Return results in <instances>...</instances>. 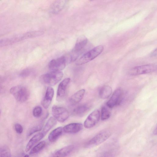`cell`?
<instances>
[{"label": "cell", "instance_id": "1", "mask_svg": "<svg viewBox=\"0 0 157 157\" xmlns=\"http://www.w3.org/2000/svg\"><path fill=\"white\" fill-rule=\"evenodd\" d=\"M104 47L102 45L97 46L84 54L76 61V64L80 65L91 61L99 56L103 51Z\"/></svg>", "mask_w": 157, "mask_h": 157}, {"label": "cell", "instance_id": "2", "mask_svg": "<svg viewBox=\"0 0 157 157\" xmlns=\"http://www.w3.org/2000/svg\"><path fill=\"white\" fill-rule=\"evenodd\" d=\"M10 92L17 101L21 102L26 101L29 96V90L21 86H16L12 87L10 90Z\"/></svg>", "mask_w": 157, "mask_h": 157}, {"label": "cell", "instance_id": "3", "mask_svg": "<svg viewBox=\"0 0 157 157\" xmlns=\"http://www.w3.org/2000/svg\"><path fill=\"white\" fill-rule=\"evenodd\" d=\"M63 76V73L61 71H51L43 75L42 79L46 84L54 86L61 80Z\"/></svg>", "mask_w": 157, "mask_h": 157}, {"label": "cell", "instance_id": "4", "mask_svg": "<svg viewBox=\"0 0 157 157\" xmlns=\"http://www.w3.org/2000/svg\"><path fill=\"white\" fill-rule=\"evenodd\" d=\"M157 66L155 64L141 65L134 67L130 69L129 74L131 75H137L149 73L155 71Z\"/></svg>", "mask_w": 157, "mask_h": 157}, {"label": "cell", "instance_id": "5", "mask_svg": "<svg viewBox=\"0 0 157 157\" xmlns=\"http://www.w3.org/2000/svg\"><path fill=\"white\" fill-rule=\"evenodd\" d=\"M110 135L111 132L109 130H103L90 139L86 143V146L91 147L100 144L108 139Z\"/></svg>", "mask_w": 157, "mask_h": 157}, {"label": "cell", "instance_id": "6", "mask_svg": "<svg viewBox=\"0 0 157 157\" xmlns=\"http://www.w3.org/2000/svg\"><path fill=\"white\" fill-rule=\"evenodd\" d=\"M52 112L53 117L60 122H64L69 117L68 111L64 107L54 105L52 108Z\"/></svg>", "mask_w": 157, "mask_h": 157}, {"label": "cell", "instance_id": "7", "mask_svg": "<svg viewBox=\"0 0 157 157\" xmlns=\"http://www.w3.org/2000/svg\"><path fill=\"white\" fill-rule=\"evenodd\" d=\"M123 96V91L121 88H118L113 92L110 99L106 103V105L109 108H112L119 105L121 102Z\"/></svg>", "mask_w": 157, "mask_h": 157}, {"label": "cell", "instance_id": "8", "mask_svg": "<svg viewBox=\"0 0 157 157\" xmlns=\"http://www.w3.org/2000/svg\"><path fill=\"white\" fill-rule=\"evenodd\" d=\"M67 62L66 56H62L51 60L48 64L49 68L51 71H61L65 68Z\"/></svg>", "mask_w": 157, "mask_h": 157}, {"label": "cell", "instance_id": "9", "mask_svg": "<svg viewBox=\"0 0 157 157\" xmlns=\"http://www.w3.org/2000/svg\"><path fill=\"white\" fill-rule=\"evenodd\" d=\"M100 117V113L96 109L91 112L87 117L84 123V127L87 128L94 126L98 122Z\"/></svg>", "mask_w": 157, "mask_h": 157}, {"label": "cell", "instance_id": "10", "mask_svg": "<svg viewBox=\"0 0 157 157\" xmlns=\"http://www.w3.org/2000/svg\"><path fill=\"white\" fill-rule=\"evenodd\" d=\"M87 43V39L84 36L80 37L77 40L71 54L73 59L76 60L79 54Z\"/></svg>", "mask_w": 157, "mask_h": 157}, {"label": "cell", "instance_id": "11", "mask_svg": "<svg viewBox=\"0 0 157 157\" xmlns=\"http://www.w3.org/2000/svg\"><path fill=\"white\" fill-rule=\"evenodd\" d=\"M70 81V78H66L64 79L59 84L57 92V100H60L64 97Z\"/></svg>", "mask_w": 157, "mask_h": 157}, {"label": "cell", "instance_id": "12", "mask_svg": "<svg viewBox=\"0 0 157 157\" xmlns=\"http://www.w3.org/2000/svg\"><path fill=\"white\" fill-rule=\"evenodd\" d=\"M54 90L51 86L48 87L46 90L44 97L42 102L43 107L47 109L50 106L54 95Z\"/></svg>", "mask_w": 157, "mask_h": 157}, {"label": "cell", "instance_id": "13", "mask_svg": "<svg viewBox=\"0 0 157 157\" xmlns=\"http://www.w3.org/2000/svg\"><path fill=\"white\" fill-rule=\"evenodd\" d=\"M73 145H69L63 147L56 151L49 157H65L74 149Z\"/></svg>", "mask_w": 157, "mask_h": 157}, {"label": "cell", "instance_id": "14", "mask_svg": "<svg viewBox=\"0 0 157 157\" xmlns=\"http://www.w3.org/2000/svg\"><path fill=\"white\" fill-rule=\"evenodd\" d=\"M66 0H57L53 2L51 5L49 12L52 14H56L60 12L64 8Z\"/></svg>", "mask_w": 157, "mask_h": 157}, {"label": "cell", "instance_id": "15", "mask_svg": "<svg viewBox=\"0 0 157 157\" xmlns=\"http://www.w3.org/2000/svg\"><path fill=\"white\" fill-rule=\"evenodd\" d=\"M82 124L80 123H72L67 124L63 128V131L66 133H75L81 130Z\"/></svg>", "mask_w": 157, "mask_h": 157}, {"label": "cell", "instance_id": "16", "mask_svg": "<svg viewBox=\"0 0 157 157\" xmlns=\"http://www.w3.org/2000/svg\"><path fill=\"white\" fill-rule=\"evenodd\" d=\"M44 136L42 132L38 133L34 135L27 144L25 149V151L27 152L29 151L35 144L43 138Z\"/></svg>", "mask_w": 157, "mask_h": 157}, {"label": "cell", "instance_id": "17", "mask_svg": "<svg viewBox=\"0 0 157 157\" xmlns=\"http://www.w3.org/2000/svg\"><path fill=\"white\" fill-rule=\"evenodd\" d=\"M85 90L82 89L76 92L70 97L69 101L72 105H75L78 103L83 98Z\"/></svg>", "mask_w": 157, "mask_h": 157}, {"label": "cell", "instance_id": "18", "mask_svg": "<svg viewBox=\"0 0 157 157\" xmlns=\"http://www.w3.org/2000/svg\"><path fill=\"white\" fill-rule=\"evenodd\" d=\"M90 106L87 103L80 105L73 110V113L75 115L78 116H82L89 110Z\"/></svg>", "mask_w": 157, "mask_h": 157}, {"label": "cell", "instance_id": "19", "mask_svg": "<svg viewBox=\"0 0 157 157\" xmlns=\"http://www.w3.org/2000/svg\"><path fill=\"white\" fill-rule=\"evenodd\" d=\"M63 128L58 127L52 130L48 136V139L50 142H54L62 134Z\"/></svg>", "mask_w": 157, "mask_h": 157}, {"label": "cell", "instance_id": "20", "mask_svg": "<svg viewBox=\"0 0 157 157\" xmlns=\"http://www.w3.org/2000/svg\"><path fill=\"white\" fill-rule=\"evenodd\" d=\"M111 87L109 86H105L102 87L99 92V95L102 99H105L109 98L112 93Z\"/></svg>", "mask_w": 157, "mask_h": 157}, {"label": "cell", "instance_id": "21", "mask_svg": "<svg viewBox=\"0 0 157 157\" xmlns=\"http://www.w3.org/2000/svg\"><path fill=\"white\" fill-rule=\"evenodd\" d=\"M57 123V120L53 117H50L44 127L42 132L45 135Z\"/></svg>", "mask_w": 157, "mask_h": 157}, {"label": "cell", "instance_id": "22", "mask_svg": "<svg viewBox=\"0 0 157 157\" xmlns=\"http://www.w3.org/2000/svg\"><path fill=\"white\" fill-rule=\"evenodd\" d=\"M44 32L41 31H36L27 32L21 35V40L30 38L43 35Z\"/></svg>", "mask_w": 157, "mask_h": 157}, {"label": "cell", "instance_id": "23", "mask_svg": "<svg viewBox=\"0 0 157 157\" xmlns=\"http://www.w3.org/2000/svg\"><path fill=\"white\" fill-rule=\"evenodd\" d=\"M11 154L10 148L6 145L0 147V157H11Z\"/></svg>", "mask_w": 157, "mask_h": 157}, {"label": "cell", "instance_id": "24", "mask_svg": "<svg viewBox=\"0 0 157 157\" xmlns=\"http://www.w3.org/2000/svg\"><path fill=\"white\" fill-rule=\"evenodd\" d=\"M45 145V141H43L40 142L31 149L29 154L32 155L39 152L44 147Z\"/></svg>", "mask_w": 157, "mask_h": 157}, {"label": "cell", "instance_id": "25", "mask_svg": "<svg viewBox=\"0 0 157 157\" xmlns=\"http://www.w3.org/2000/svg\"><path fill=\"white\" fill-rule=\"evenodd\" d=\"M43 123H41L31 127L28 130L27 136H30L33 133L40 131L43 128Z\"/></svg>", "mask_w": 157, "mask_h": 157}, {"label": "cell", "instance_id": "26", "mask_svg": "<svg viewBox=\"0 0 157 157\" xmlns=\"http://www.w3.org/2000/svg\"><path fill=\"white\" fill-rule=\"evenodd\" d=\"M110 111L106 107L103 106L100 113L101 120L104 121L108 119L110 116Z\"/></svg>", "mask_w": 157, "mask_h": 157}, {"label": "cell", "instance_id": "27", "mask_svg": "<svg viewBox=\"0 0 157 157\" xmlns=\"http://www.w3.org/2000/svg\"><path fill=\"white\" fill-rule=\"evenodd\" d=\"M42 112L43 110L41 107L40 106H36L33 110V115L36 117H39L42 114Z\"/></svg>", "mask_w": 157, "mask_h": 157}, {"label": "cell", "instance_id": "28", "mask_svg": "<svg viewBox=\"0 0 157 157\" xmlns=\"http://www.w3.org/2000/svg\"><path fill=\"white\" fill-rule=\"evenodd\" d=\"M14 43L13 38H5L0 40V47L8 45Z\"/></svg>", "mask_w": 157, "mask_h": 157}, {"label": "cell", "instance_id": "29", "mask_svg": "<svg viewBox=\"0 0 157 157\" xmlns=\"http://www.w3.org/2000/svg\"><path fill=\"white\" fill-rule=\"evenodd\" d=\"M31 72V70L30 69H25L22 71L20 74V75L21 77H26L30 74Z\"/></svg>", "mask_w": 157, "mask_h": 157}, {"label": "cell", "instance_id": "30", "mask_svg": "<svg viewBox=\"0 0 157 157\" xmlns=\"http://www.w3.org/2000/svg\"><path fill=\"white\" fill-rule=\"evenodd\" d=\"M15 128L16 132L18 133H21L23 132V127L19 124L17 123L15 124Z\"/></svg>", "mask_w": 157, "mask_h": 157}, {"label": "cell", "instance_id": "31", "mask_svg": "<svg viewBox=\"0 0 157 157\" xmlns=\"http://www.w3.org/2000/svg\"><path fill=\"white\" fill-rule=\"evenodd\" d=\"M155 55H156V49L152 53V56H155Z\"/></svg>", "mask_w": 157, "mask_h": 157}, {"label": "cell", "instance_id": "32", "mask_svg": "<svg viewBox=\"0 0 157 157\" xmlns=\"http://www.w3.org/2000/svg\"><path fill=\"white\" fill-rule=\"evenodd\" d=\"M23 157H29V155H25Z\"/></svg>", "mask_w": 157, "mask_h": 157}, {"label": "cell", "instance_id": "33", "mask_svg": "<svg viewBox=\"0 0 157 157\" xmlns=\"http://www.w3.org/2000/svg\"><path fill=\"white\" fill-rule=\"evenodd\" d=\"M1 85L0 84V90L1 89Z\"/></svg>", "mask_w": 157, "mask_h": 157}, {"label": "cell", "instance_id": "34", "mask_svg": "<svg viewBox=\"0 0 157 157\" xmlns=\"http://www.w3.org/2000/svg\"></svg>", "mask_w": 157, "mask_h": 157}]
</instances>
